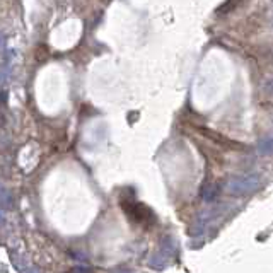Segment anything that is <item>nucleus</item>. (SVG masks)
<instances>
[{"label":"nucleus","mask_w":273,"mask_h":273,"mask_svg":"<svg viewBox=\"0 0 273 273\" xmlns=\"http://www.w3.org/2000/svg\"><path fill=\"white\" fill-rule=\"evenodd\" d=\"M217 188L215 186H205L202 188V198L207 200V202H212V200L215 198V195H217Z\"/></svg>","instance_id":"3"},{"label":"nucleus","mask_w":273,"mask_h":273,"mask_svg":"<svg viewBox=\"0 0 273 273\" xmlns=\"http://www.w3.org/2000/svg\"><path fill=\"white\" fill-rule=\"evenodd\" d=\"M68 273H92V272L89 270V268H85V267H75V268H72Z\"/></svg>","instance_id":"4"},{"label":"nucleus","mask_w":273,"mask_h":273,"mask_svg":"<svg viewBox=\"0 0 273 273\" xmlns=\"http://www.w3.org/2000/svg\"><path fill=\"white\" fill-rule=\"evenodd\" d=\"M263 186V178L258 172H251V174H241L236 178L229 179L225 190L229 195L232 196H247L256 193Z\"/></svg>","instance_id":"1"},{"label":"nucleus","mask_w":273,"mask_h":273,"mask_svg":"<svg viewBox=\"0 0 273 273\" xmlns=\"http://www.w3.org/2000/svg\"><path fill=\"white\" fill-rule=\"evenodd\" d=\"M268 87H270V89H272V91H273V81L270 82V84H268Z\"/></svg>","instance_id":"5"},{"label":"nucleus","mask_w":273,"mask_h":273,"mask_svg":"<svg viewBox=\"0 0 273 273\" xmlns=\"http://www.w3.org/2000/svg\"><path fill=\"white\" fill-rule=\"evenodd\" d=\"M258 152L263 154V156H268V154H273V136H270V138L263 140L260 145V149H258Z\"/></svg>","instance_id":"2"}]
</instances>
